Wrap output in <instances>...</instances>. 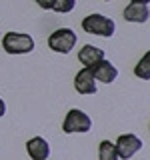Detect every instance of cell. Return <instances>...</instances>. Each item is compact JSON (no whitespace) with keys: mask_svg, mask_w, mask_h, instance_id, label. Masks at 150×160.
Instances as JSON below:
<instances>
[{"mask_svg":"<svg viewBox=\"0 0 150 160\" xmlns=\"http://www.w3.org/2000/svg\"><path fill=\"white\" fill-rule=\"evenodd\" d=\"M104 2H108V0H104Z\"/></svg>","mask_w":150,"mask_h":160,"instance_id":"17","label":"cell"},{"mask_svg":"<svg viewBox=\"0 0 150 160\" xmlns=\"http://www.w3.org/2000/svg\"><path fill=\"white\" fill-rule=\"evenodd\" d=\"M74 6H76V0H54L52 10H56L58 14H66L70 10H74Z\"/></svg>","mask_w":150,"mask_h":160,"instance_id":"13","label":"cell"},{"mask_svg":"<svg viewBox=\"0 0 150 160\" xmlns=\"http://www.w3.org/2000/svg\"><path fill=\"white\" fill-rule=\"evenodd\" d=\"M2 48L8 54H28L34 50V40L24 32H8L2 38Z\"/></svg>","mask_w":150,"mask_h":160,"instance_id":"1","label":"cell"},{"mask_svg":"<svg viewBox=\"0 0 150 160\" xmlns=\"http://www.w3.org/2000/svg\"><path fill=\"white\" fill-rule=\"evenodd\" d=\"M26 152L34 160H46L50 156V146L42 136H34L26 142Z\"/></svg>","mask_w":150,"mask_h":160,"instance_id":"8","label":"cell"},{"mask_svg":"<svg viewBox=\"0 0 150 160\" xmlns=\"http://www.w3.org/2000/svg\"><path fill=\"white\" fill-rule=\"evenodd\" d=\"M90 70H92L94 78L100 80V82H104V84L114 82V80H116V76H118L116 66H114L110 60H106V58H100L96 64H92V66H90Z\"/></svg>","mask_w":150,"mask_h":160,"instance_id":"7","label":"cell"},{"mask_svg":"<svg viewBox=\"0 0 150 160\" xmlns=\"http://www.w3.org/2000/svg\"><path fill=\"white\" fill-rule=\"evenodd\" d=\"M130 2H142V4H148L150 0H130Z\"/></svg>","mask_w":150,"mask_h":160,"instance_id":"16","label":"cell"},{"mask_svg":"<svg viewBox=\"0 0 150 160\" xmlns=\"http://www.w3.org/2000/svg\"><path fill=\"white\" fill-rule=\"evenodd\" d=\"M92 128V122H90V116L86 112L78 108H72L70 112L66 114L64 118V124H62V130L66 134H74V132H88Z\"/></svg>","mask_w":150,"mask_h":160,"instance_id":"4","label":"cell"},{"mask_svg":"<svg viewBox=\"0 0 150 160\" xmlns=\"http://www.w3.org/2000/svg\"><path fill=\"white\" fill-rule=\"evenodd\" d=\"M74 88H76L78 94H84V96H90V94L96 92V78H94L92 70L88 66H84L74 78Z\"/></svg>","mask_w":150,"mask_h":160,"instance_id":"6","label":"cell"},{"mask_svg":"<svg viewBox=\"0 0 150 160\" xmlns=\"http://www.w3.org/2000/svg\"><path fill=\"white\" fill-rule=\"evenodd\" d=\"M98 156L100 160H116L118 154H116V146H114V142H110V140H102L98 146Z\"/></svg>","mask_w":150,"mask_h":160,"instance_id":"11","label":"cell"},{"mask_svg":"<svg viewBox=\"0 0 150 160\" xmlns=\"http://www.w3.org/2000/svg\"><path fill=\"white\" fill-rule=\"evenodd\" d=\"M82 28L84 32L88 34H96V36H104V38H110L114 34V22L110 20L108 16H102V14H90L82 20Z\"/></svg>","mask_w":150,"mask_h":160,"instance_id":"2","label":"cell"},{"mask_svg":"<svg viewBox=\"0 0 150 160\" xmlns=\"http://www.w3.org/2000/svg\"><path fill=\"white\" fill-rule=\"evenodd\" d=\"M36 4H38L40 8H44V10H52L54 0H36Z\"/></svg>","mask_w":150,"mask_h":160,"instance_id":"14","label":"cell"},{"mask_svg":"<svg viewBox=\"0 0 150 160\" xmlns=\"http://www.w3.org/2000/svg\"><path fill=\"white\" fill-rule=\"evenodd\" d=\"M148 16H150V10H148V4H142V2H130L126 10H124V18L128 22H148Z\"/></svg>","mask_w":150,"mask_h":160,"instance_id":"9","label":"cell"},{"mask_svg":"<svg viewBox=\"0 0 150 160\" xmlns=\"http://www.w3.org/2000/svg\"><path fill=\"white\" fill-rule=\"evenodd\" d=\"M100 58H104V50L98 48V46H92V44H84L78 52V60L88 68L92 66V64H96Z\"/></svg>","mask_w":150,"mask_h":160,"instance_id":"10","label":"cell"},{"mask_svg":"<svg viewBox=\"0 0 150 160\" xmlns=\"http://www.w3.org/2000/svg\"><path fill=\"white\" fill-rule=\"evenodd\" d=\"M150 54H144L142 60L136 64V68H134V74H136L138 78H142V80H148L150 78Z\"/></svg>","mask_w":150,"mask_h":160,"instance_id":"12","label":"cell"},{"mask_svg":"<svg viewBox=\"0 0 150 160\" xmlns=\"http://www.w3.org/2000/svg\"><path fill=\"white\" fill-rule=\"evenodd\" d=\"M4 112H6V104H4V100L0 98V118L4 116Z\"/></svg>","mask_w":150,"mask_h":160,"instance_id":"15","label":"cell"},{"mask_svg":"<svg viewBox=\"0 0 150 160\" xmlns=\"http://www.w3.org/2000/svg\"><path fill=\"white\" fill-rule=\"evenodd\" d=\"M74 44H76V34L70 28H58L48 38V46L54 52H60V54H68L74 48Z\"/></svg>","mask_w":150,"mask_h":160,"instance_id":"3","label":"cell"},{"mask_svg":"<svg viewBox=\"0 0 150 160\" xmlns=\"http://www.w3.org/2000/svg\"><path fill=\"white\" fill-rule=\"evenodd\" d=\"M114 146H116L118 158H130L142 148V140L138 136H134V134H122V136H118V140L114 142Z\"/></svg>","mask_w":150,"mask_h":160,"instance_id":"5","label":"cell"}]
</instances>
